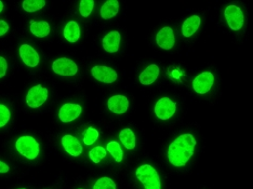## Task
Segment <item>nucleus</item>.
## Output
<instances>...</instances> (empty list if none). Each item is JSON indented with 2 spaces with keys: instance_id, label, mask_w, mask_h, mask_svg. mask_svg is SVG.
I'll use <instances>...</instances> for the list:
<instances>
[{
  "instance_id": "1",
  "label": "nucleus",
  "mask_w": 253,
  "mask_h": 189,
  "mask_svg": "<svg viewBox=\"0 0 253 189\" xmlns=\"http://www.w3.org/2000/svg\"><path fill=\"white\" fill-rule=\"evenodd\" d=\"M196 140L192 134H183L171 143L168 159L174 167H184L194 154Z\"/></svg>"
},
{
  "instance_id": "2",
  "label": "nucleus",
  "mask_w": 253,
  "mask_h": 189,
  "mask_svg": "<svg viewBox=\"0 0 253 189\" xmlns=\"http://www.w3.org/2000/svg\"><path fill=\"white\" fill-rule=\"evenodd\" d=\"M136 176L139 181L144 185L145 189H160L159 175L152 165L143 164L136 170Z\"/></svg>"
},
{
  "instance_id": "3",
  "label": "nucleus",
  "mask_w": 253,
  "mask_h": 189,
  "mask_svg": "<svg viewBox=\"0 0 253 189\" xmlns=\"http://www.w3.org/2000/svg\"><path fill=\"white\" fill-rule=\"evenodd\" d=\"M16 150L22 154L30 160L37 158L39 154V144L38 142L32 136H21L16 141Z\"/></svg>"
},
{
  "instance_id": "4",
  "label": "nucleus",
  "mask_w": 253,
  "mask_h": 189,
  "mask_svg": "<svg viewBox=\"0 0 253 189\" xmlns=\"http://www.w3.org/2000/svg\"><path fill=\"white\" fill-rule=\"evenodd\" d=\"M176 112V104L169 97L160 99L155 105V113L160 120H169Z\"/></svg>"
},
{
  "instance_id": "5",
  "label": "nucleus",
  "mask_w": 253,
  "mask_h": 189,
  "mask_svg": "<svg viewBox=\"0 0 253 189\" xmlns=\"http://www.w3.org/2000/svg\"><path fill=\"white\" fill-rule=\"evenodd\" d=\"M48 99V90L43 88L42 85H35L30 89L26 95L27 105L32 108H37L42 106Z\"/></svg>"
},
{
  "instance_id": "6",
  "label": "nucleus",
  "mask_w": 253,
  "mask_h": 189,
  "mask_svg": "<svg viewBox=\"0 0 253 189\" xmlns=\"http://www.w3.org/2000/svg\"><path fill=\"white\" fill-rule=\"evenodd\" d=\"M52 70L57 75L74 76L77 74L78 67L74 61L67 59V57H61V59L53 62Z\"/></svg>"
},
{
  "instance_id": "7",
  "label": "nucleus",
  "mask_w": 253,
  "mask_h": 189,
  "mask_svg": "<svg viewBox=\"0 0 253 189\" xmlns=\"http://www.w3.org/2000/svg\"><path fill=\"white\" fill-rule=\"evenodd\" d=\"M214 83V76L210 72H204L194 79L193 88L198 94H206L211 90Z\"/></svg>"
},
{
  "instance_id": "8",
  "label": "nucleus",
  "mask_w": 253,
  "mask_h": 189,
  "mask_svg": "<svg viewBox=\"0 0 253 189\" xmlns=\"http://www.w3.org/2000/svg\"><path fill=\"white\" fill-rule=\"evenodd\" d=\"M225 20L233 31H239L244 25V13L236 5H228L225 9Z\"/></svg>"
},
{
  "instance_id": "9",
  "label": "nucleus",
  "mask_w": 253,
  "mask_h": 189,
  "mask_svg": "<svg viewBox=\"0 0 253 189\" xmlns=\"http://www.w3.org/2000/svg\"><path fill=\"white\" fill-rule=\"evenodd\" d=\"M92 76L97 81L104 83H113L117 80V73L107 66H94L92 68Z\"/></svg>"
},
{
  "instance_id": "10",
  "label": "nucleus",
  "mask_w": 253,
  "mask_h": 189,
  "mask_svg": "<svg viewBox=\"0 0 253 189\" xmlns=\"http://www.w3.org/2000/svg\"><path fill=\"white\" fill-rule=\"evenodd\" d=\"M80 113H82V106L78 104H73V103H66L63 105L59 113V117L62 122H72L76 120Z\"/></svg>"
},
{
  "instance_id": "11",
  "label": "nucleus",
  "mask_w": 253,
  "mask_h": 189,
  "mask_svg": "<svg viewBox=\"0 0 253 189\" xmlns=\"http://www.w3.org/2000/svg\"><path fill=\"white\" fill-rule=\"evenodd\" d=\"M156 42L158 44V47H160L162 49L171 50L174 47V43H175L173 30L168 26L162 28L156 36Z\"/></svg>"
},
{
  "instance_id": "12",
  "label": "nucleus",
  "mask_w": 253,
  "mask_h": 189,
  "mask_svg": "<svg viewBox=\"0 0 253 189\" xmlns=\"http://www.w3.org/2000/svg\"><path fill=\"white\" fill-rule=\"evenodd\" d=\"M108 110L114 113L122 114L128 111L129 108V100L124 95H114L108 100Z\"/></svg>"
},
{
  "instance_id": "13",
  "label": "nucleus",
  "mask_w": 253,
  "mask_h": 189,
  "mask_svg": "<svg viewBox=\"0 0 253 189\" xmlns=\"http://www.w3.org/2000/svg\"><path fill=\"white\" fill-rule=\"evenodd\" d=\"M20 56L22 61L25 63L27 66L35 67L39 64V55L37 51H35L33 47L28 44H23L20 48Z\"/></svg>"
},
{
  "instance_id": "14",
  "label": "nucleus",
  "mask_w": 253,
  "mask_h": 189,
  "mask_svg": "<svg viewBox=\"0 0 253 189\" xmlns=\"http://www.w3.org/2000/svg\"><path fill=\"white\" fill-rule=\"evenodd\" d=\"M62 145L64 147L67 153H70L73 157H78L83 152V146L80 145L79 141L70 134L64 135L62 137Z\"/></svg>"
},
{
  "instance_id": "15",
  "label": "nucleus",
  "mask_w": 253,
  "mask_h": 189,
  "mask_svg": "<svg viewBox=\"0 0 253 189\" xmlns=\"http://www.w3.org/2000/svg\"><path fill=\"white\" fill-rule=\"evenodd\" d=\"M120 39H122V37H120V34L117 31L108 33L104 39H103V48L108 53L117 52L119 49Z\"/></svg>"
},
{
  "instance_id": "16",
  "label": "nucleus",
  "mask_w": 253,
  "mask_h": 189,
  "mask_svg": "<svg viewBox=\"0 0 253 189\" xmlns=\"http://www.w3.org/2000/svg\"><path fill=\"white\" fill-rule=\"evenodd\" d=\"M158 76H159V67L156 64H152L147 66V68H145V70L141 73L139 79H140L141 84L151 85L156 81Z\"/></svg>"
},
{
  "instance_id": "17",
  "label": "nucleus",
  "mask_w": 253,
  "mask_h": 189,
  "mask_svg": "<svg viewBox=\"0 0 253 189\" xmlns=\"http://www.w3.org/2000/svg\"><path fill=\"white\" fill-rule=\"evenodd\" d=\"M200 25V18L198 15H193L184 21L182 25V34L185 37H191L197 32Z\"/></svg>"
},
{
  "instance_id": "18",
  "label": "nucleus",
  "mask_w": 253,
  "mask_h": 189,
  "mask_svg": "<svg viewBox=\"0 0 253 189\" xmlns=\"http://www.w3.org/2000/svg\"><path fill=\"white\" fill-rule=\"evenodd\" d=\"M30 30L32 34H34L36 37L43 38V37H47L50 34V25L48 22H44V21H40V22L31 21Z\"/></svg>"
},
{
  "instance_id": "19",
  "label": "nucleus",
  "mask_w": 253,
  "mask_h": 189,
  "mask_svg": "<svg viewBox=\"0 0 253 189\" xmlns=\"http://www.w3.org/2000/svg\"><path fill=\"white\" fill-rule=\"evenodd\" d=\"M63 33H64V37L68 42H77L80 37L79 25L75 21H71L70 23H67Z\"/></svg>"
},
{
  "instance_id": "20",
  "label": "nucleus",
  "mask_w": 253,
  "mask_h": 189,
  "mask_svg": "<svg viewBox=\"0 0 253 189\" xmlns=\"http://www.w3.org/2000/svg\"><path fill=\"white\" fill-rule=\"evenodd\" d=\"M119 11V3L117 0H109L106 1L101 8V16L104 20L112 19L116 16Z\"/></svg>"
},
{
  "instance_id": "21",
  "label": "nucleus",
  "mask_w": 253,
  "mask_h": 189,
  "mask_svg": "<svg viewBox=\"0 0 253 189\" xmlns=\"http://www.w3.org/2000/svg\"><path fill=\"white\" fill-rule=\"evenodd\" d=\"M119 139L126 150H133L136 145L135 134L131 129H124L119 133Z\"/></svg>"
},
{
  "instance_id": "22",
  "label": "nucleus",
  "mask_w": 253,
  "mask_h": 189,
  "mask_svg": "<svg viewBox=\"0 0 253 189\" xmlns=\"http://www.w3.org/2000/svg\"><path fill=\"white\" fill-rule=\"evenodd\" d=\"M107 151L108 152L112 154L113 158L115 159V161L116 162H122L123 160V151H122V147H120L119 143L117 142H109L107 144Z\"/></svg>"
},
{
  "instance_id": "23",
  "label": "nucleus",
  "mask_w": 253,
  "mask_h": 189,
  "mask_svg": "<svg viewBox=\"0 0 253 189\" xmlns=\"http://www.w3.org/2000/svg\"><path fill=\"white\" fill-rule=\"evenodd\" d=\"M44 5V0H26V1L23 2V9L26 12H35V11L42 9Z\"/></svg>"
},
{
  "instance_id": "24",
  "label": "nucleus",
  "mask_w": 253,
  "mask_h": 189,
  "mask_svg": "<svg viewBox=\"0 0 253 189\" xmlns=\"http://www.w3.org/2000/svg\"><path fill=\"white\" fill-rule=\"evenodd\" d=\"M89 156H90V159L94 163H100L102 161V159L105 158L106 151L104 150V147L103 146H96L90 151Z\"/></svg>"
},
{
  "instance_id": "25",
  "label": "nucleus",
  "mask_w": 253,
  "mask_h": 189,
  "mask_svg": "<svg viewBox=\"0 0 253 189\" xmlns=\"http://www.w3.org/2000/svg\"><path fill=\"white\" fill-rule=\"evenodd\" d=\"M94 8V1L93 0H82L79 4V13L82 16L87 18L89 16Z\"/></svg>"
},
{
  "instance_id": "26",
  "label": "nucleus",
  "mask_w": 253,
  "mask_h": 189,
  "mask_svg": "<svg viewBox=\"0 0 253 189\" xmlns=\"http://www.w3.org/2000/svg\"><path fill=\"white\" fill-rule=\"evenodd\" d=\"M93 189H116V184L109 177H101L95 182Z\"/></svg>"
},
{
  "instance_id": "27",
  "label": "nucleus",
  "mask_w": 253,
  "mask_h": 189,
  "mask_svg": "<svg viewBox=\"0 0 253 189\" xmlns=\"http://www.w3.org/2000/svg\"><path fill=\"white\" fill-rule=\"evenodd\" d=\"M99 137V131L94 128H89L84 136V143L85 145H92Z\"/></svg>"
},
{
  "instance_id": "28",
  "label": "nucleus",
  "mask_w": 253,
  "mask_h": 189,
  "mask_svg": "<svg viewBox=\"0 0 253 189\" xmlns=\"http://www.w3.org/2000/svg\"><path fill=\"white\" fill-rule=\"evenodd\" d=\"M11 117V113L9 108L5 106L0 104V128H3L4 125H7V123L9 122Z\"/></svg>"
},
{
  "instance_id": "29",
  "label": "nucleus",
  "mask_w": 253,
  "mask_h": 189,
  "mask_svg": "<svg viewBox=\"0 0 253 189\" xmlns=\"http://www.w3.org/2000/svg\"><path fill=\"white\" fill-rule=\"evenodd\" d=\"M7 70H8L7 60H5L4 57L0 56V79L5 76V74H7Z\"/></svg>"
},
{
  "instance_id": "30",
  "label": "nucleus",
  "mask_w": 253,
  "mask_h": 189,
  "mask_svg": "<svg viewBox=\"0 0 253 189\" xmlns=\"http://www.w3.org/2000/svg\"><path fill=\"white\" fill-rule=\"evenodd\" d=\"M9 32V24L5 21H0V36H3L4 34Z\"/></svg>"
},
{
  "instance_id": "31",
  "label": "nucleus",
  "mask_w": 253,
  "mask_h": 189,
  "mask_svg": "<svg viewBox=\"0 0 253 189\" xmlns=\"http://www.w3.org/2000/svg\"><path fill=\"white\" fill-rule=\"evenodd\" d=\"M9 170L10 168L7 163L0 161V173H7V172H9Z\"/></svg>"
},
{
  "instance_id": "32",
  "label": "nucleus",
  "mask_w": 253,
  "mask_h": 189,
  "mask_svg": "<svg viewBox=\"0 0 253 189\" xmlns=\"http://www.w3.org/2000/svg\"><path fill=\"white\" fill-rule=\"evenodd\" d=\"M2 10H3V3L2 1H0V12H2Z\"/></svg>"
},
{
  "instance_id": "33",
  "label": "nucleus",
  "mask_w": 253,
  "mask_h": 189,
  "mask_svg": "<svg viewBox=\"0 0 253 189\" xmlns=\"http://www.w3.org/2000/svg\"><path fill=\"white\" fill-rule=\"evenodd\" d=\"M20 189H26V188H20Z\"/></svg>"
}]
</instances>
